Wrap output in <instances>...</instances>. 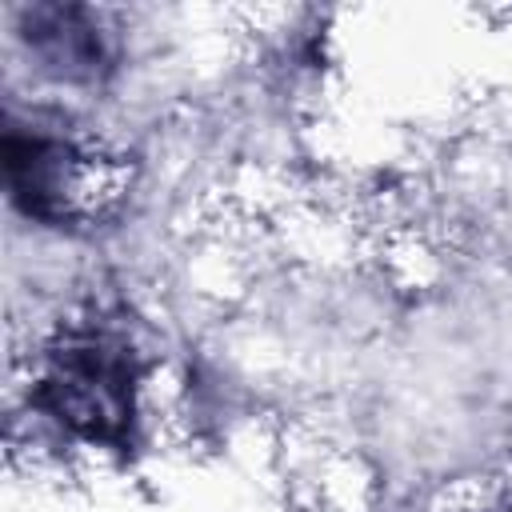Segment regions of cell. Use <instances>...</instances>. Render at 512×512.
I'll use <instances>...</instances> for the list:
<instances>
[{
	"mask_svg": "<svg viewBox=\"0 0 512 512\" xmlns=\"http://www.w3.org/2000/svg\"><path fill=\"white\" fill-rule=\"evenodd\" d=\"M32 400L76 436L128 448L136 420L132 348L112 332H76L60 340Z\"/></svg>",
	"mask_w": 512,
	"mask_h": 512,
	"instance_id": "6da1fadb",
	"label": "cell"
},
{
	"mask_svg": "<svg viewBox=\"0 0 512 512\" xmlns=\"http://www.w3.org/2000/svg\"><path fill=\"white\" fill-rule=\"evenodd\" d=\"M4 176L16 208L44 224H72L96 208V156L48 128L4 132Z\"/></svg>",
	"mask_w": 512,
	"mask_h": 512,
	"instance_id": "7a4b0ae2",
	"label": "cell"
},
{
	"mask_svg": "<svg viewBox=\"0 0 512 512\" xmlns=\"http://www.w3.org/2000/svg\"><path fill=\"white\" fill-rule=\"evenodd\" d=\"M24 40L40 64L64 80H88L104 64V36L80 8H32L24 20Z\"/></svg>",
	"mask_w": 512,
	"mask_h": 512,
	"instance_id": "3957f363",
	"label": "cell"
}]
</instances>
